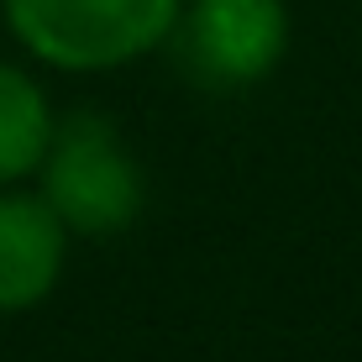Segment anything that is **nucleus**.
<instances>
[{
    "instance_id": "f257e3e1",
    "label": "nucleus",
    "mask_w": 362,
    "mask_h": 362,
    "mask_svg": "<svg viewBox=\"0 0 362 362\" xmlns=\"http://www.w3.org/2000/svg\"><path fill=\"white\" fill-rule=\"evenodd\" d=\"M184 0H0L6 32L58 74H110L173 37Z\"/></svg>"
},
{
    "instance_id": "f03ea898",
    "label": "nucleus",
    "mask_w": 362,
    "mask_h": 362,
    "mask_svg": "<svg viewBox=\"0 0 362 362\" xmlns=\"http://www.w3.org/2000/svg\"><path fill=\"white\" fill-rule=\"evenodd\" d=\"M37 194L53 205L69 236H121L147 205V179L116 121L100 110H74L53 127L37 168Z\"/></svg>"
},
{
    "instance_id": "7ed1b4c3",
    "label": "nucleus",
    "mask_w": 362,
    "mask_h": 362,
    "mask_svg": "<svg viewBox=\"0 0 362 362\" xmlns=\"http://www.w3.org/2000/svg\"><path fill=\"white\" fill-rule=\"evenodd\" d=\"M179 58L210 90H247L279 69L289 47L284 0H184L179 6Z\"/></svg>"
},
{
    "instance_id": "20e7f679",
    "label": "nucleus",
    "mask_w": 362,
    "mask_h": 362,
    "mask_svg": "<svg viewBox=\"0 0 362 362\" xmlns=\"http://www.w3.org/2000/svg\"><path fill=\"white\" fill-rule=\"evenodd\" d=\"M69 226L53 216L42 194H27L16 184L0 189V315L37 310L64 279Z\"/></svg>"
},
{
    "instance_id": "39448f33",
    "label": "nucleus",
    "mask_w": 362,
    "mask_h": 362,
    "mask_svg": "<svg viewBox=\"0 0 362 362\" xmlns=\"http://www.w3.org/2000/svg\"><path fill=\"white\" fill-rule=\"evenodd\" d=\"M53 105H47L42 84L27 69L0 58V189L21 184L42 168L47 142H53Z\"/></svg>"
}]
</instances>
